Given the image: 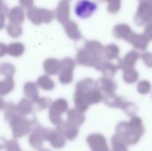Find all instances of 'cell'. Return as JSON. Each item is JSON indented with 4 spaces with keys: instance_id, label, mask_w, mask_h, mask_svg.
<instances>
[{
    "instance_id": "1",
    "label": "cell",
    "mask_w": 152,
    "mask_h": 151,
    "mask_svg": "<svg viewBox=\"0 0 152 151\" xmlns=\"http://www.w3.org/2000/svg\"><path fill=\"white\" fill-rule=\"evenodd\" d=\"M27 16L28 20L36 24L40 25L41 23H49L52 21L54 16V12L45 8H39V7H31L27 12Z\"/></svg>"
},
{
    "instance_id": "2",
    "label": "cell",
    "mask_w": 152,
    "mask_h": 151,
    "mask_svg": "<svg viewBox=\"0 0 152 151\" xmlns=\"http://www.w3.org/2000/svg\"><path fill=\"white\" fill-rule=\"evenodd\" d=\"M97 4L90 0H79L75 5V13L81 19H86L92 16L97 10Z\"/></svg>"
},
{
    "instance_id": "3",
    "label": "cell",
    "mask_w": 152,
    "mask_h": 151,
    "mask_svg": "<svg viewBox=\"0 0 152 151\" xmlns=\"http://www.w3.org/2000/svg\"><path fill=\"white\" fill-rule=\"evenodd\" d=\"M57 20L61 23H65L69 17V4L68 0H61L59 2L54 12Z\"/></svg>"
},
{
    "instance_id": "4",
    "label": "cell",
    "mask_w": 152,
    "mask_h": 151,
    "mask_svg": "<svg viewBox=\"0 0 152 151\" xmlns=\"http://www.w3.org/2000/svg\"><path fill=\"white\" fill-rule=\"evenodd\" d=\"M24 11L22 7L20 6H14L12 7L8 13V19L11 21V23L14 24H20L24 20Z\"/></svg>"
},
{
    "instance_id": "5",
    "label": "cell",
    "mask_w": 152,
    "mask_h": 151,
    "mask_svg": "<svg viewBox=\"0 0 152 151\" xmlns=\"http://www.w3.org/2000/svg\"><path fill=\"white\" fill-rule=\"evenodd\" d=\"M7 32L10 36L13 37H17L21 34V28L19 24L14 23H9L7 25Z\"/></svg>"
},
{
    "instance_id": "6",
    "label": "cell",
    "mask_w": 152,
    "mask_h": 151,
    "mask_svg": "<svg viewBox=\"0 0 152 151\" xmlns=\"http://www.w3.org/2000/svg\"><path fill=\"white\" fill-rule=\"evenodd\" d=\"M20 1V7L25 8V9H30L31 7H33L34 4V0H19Z\"/></svg>"
},
{
    "instance_id": "7",
    "label": "cell",
    "mask_w": 152,
    "mask_h": 151,
    "mask_svg": "<svg viewBox=\"0 0 152 151\" xmlns=\"http://www.w3.org/2000/svg\"><path fill=\"white\" fill-rule=\"evenodd\" d=\"M8 13H9V9H8L7 5L5 4H4L2 6H0V18L3 20H5Z\"/></svg>"
},
{
    "instance_id": "8",
    "label": "cell",
    "mask_w": 152,
    "mask_h": 151,
    "mask_svg": "<svg viewBox=\"0 0 152 151\" xmlns=\"http://www.w3.org/2000/svg\"><path fill=\"white\" fill-rule=\"evenodd\" d=\"M4 20L0 18V29L4 27Z\"/></svg>"
},
{
    "instance_id": "9",
    "label": "cell",
    "mask_w": 152,
    "mask_h": 151,
    "mask_svg": "<svg viewBox=\"0 0 152 151\" xmlns=\"http://www.w3.org/2000/svg\"><path fill=\"white\" fill-rule=\"evenodd\" d=\"M4 4V0H0V6H2Z\"/></svg>"
}]
</instances>
